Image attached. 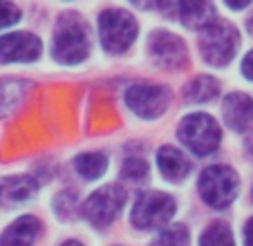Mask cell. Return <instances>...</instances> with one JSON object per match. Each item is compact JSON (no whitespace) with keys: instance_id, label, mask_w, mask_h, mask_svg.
<instances>
[{"instance_id":"6da1fadb","label":"cell","mask_w":253,"mask_h":246,"mask_svg":"<svg viewBox=\"0 0 253 246\" xmlns=\"http://www.w3.org/2000/svg\"><path fill=\"white\" fill-rule=\"evenodd\" d=\"M90 52V32L79 16H63L56 25L52 54L63 65H77Z\"/></svg>"},{"instance_id":"7a4b0ae2","label":"cell","mask_w":253,"mask_h":246,"mask_svg":"<svg viewBox=\"0 0 253 246\" xmlns=\"http://www.w3.org/2000/svg\"><path fill=\"white\" fill-rule=\"evenodd\" d=\"M177 134H179V141L193 150L195 155L200 157H206L211 152L217 150L220 146V139H222V132H220V125L215 123L213 117L204 112H193L188 117H184L179 121V128H177Z\"/></svg>"},{"instance_id":"3957f363","label":"cell","mask_w":253,"mask_h":246,"mask_svg":"<svg viewBox=\"0 0 253 246\" xmlns=\"http://www.w3.org/2000/svg\"><path fill=\"white\" fill-rule=\"evenodd\" d=\"M99 34L105 52L121 54L137 38V20L124 9H108L99 18Z\"/></svg>"},{"instance_id":"277c9868","label":"cell","mask_w":253,"mask_h":246,"mask_svg":"<svg viewBox=\"0 0 253 246\" xmlns=\"http://www.w3.org/2000/svg\"><path fill=\"white\" fill-rule=\"evenodd\" d=\"M238 43H240L238 29L231 23H226V20L217 18L211 27H206L202 32L200 47H202L206 63H211L215 67H222L235 56Z\"/></svg>"},{"instance_id":"5b68a950","label":"cell","mask_w":253,"mask_h":246,"mask_svg":"<svg viewBox=\"0 0 253 246\" xmlns=\"http://www.w3.org/2000/svg\"><path fill=\"white\" fill-rule=\"evenodd\" d=\"M200 195L213 208L231 206L238 195V175L229 166H209L200 177Z\"/></svg>"},{"instance_id":"8992f818","label":"cell","mask_w":253,"mask_h":246,"mask_svg":"<svg viewBox=\"0 0 253 246\" xmlns=\"http://www.w3.org/2000/svg\"><path fill=\"white\" fill-rule=\"evenodd\" d=\"M175 215V202L170 195L166 193H143L139 195L137 204L132 208V224L141 231L148 228H159L164 224H168Z\"/></svg>"},{"instance_id":"52a82bcc","label":"cell","mask_w":253,"mask_h":246,"mask_svg":"<svg viewBox=\"0 0 253 246\" xmlns=\"http://www.w3.org/2000/svg\"><path fill=\"white\" fill-rule=\"evenodd\" d=\"M126 204V190L121 186H103L96 193H92L87 197V202L83 204V215L90 219L94 226H108L117 215L121 213Z\"/></svg>"},{"instance_id":"ba28073f","label":"cell","mask_w":253,"mask_h":246,"mask_svg":"<svg viewBox=\"0 0 253 246\" xmlns=\"http://www.w3.org/2000/svg\"><path fill=\"white\" fill-rule=\"evenodd\" d=\"M170 103V92L153 83H137L126 90V105L141 119H157Z\"/></svg>"},{"instance_id":"9c48e42d","label":"cell","mask_w":253,"mask_h":246,"mask_svg":"<svg viewBox=\"0 0 253 246\" xmlns=\"http://www.w3.org/2000/svg\"><path fill=\"white\" fill-rule=\"evenodd\" d=\"M150 56L157 63L159 67H166V70H177L182 67L188 58L186 45L184 41L175 36L170 32H155L150 38Z\"/></svg>"},{"instance_id":"30bf717a","label":"cell","mask_w":253,"mask_h":246,"mask_svg":"<svg viewBox=\"0 0 253 246\" xmlns=\"http://www.w3.org/2000/svg\"><path fill=\"white\" fill-rule=\"evenodd\" d=\"M41 56V41L34 34L14 32L0 36V63H27Z\"/></svg>"},{"instance_id":"8fae6325","label":"cell","mask_w":253,"mask_h":246,"mask_svg":"<svg viewBox=\"0 0 253 246\" xmlns=\"http://www.w3.org/2000/svg\"><path fill=\"white\" fill-rule=\"evenodd\" d=\"M164 9H172L175 18H179L184 25H188L193 29H202V32L217 20L215 7L211 2H202V0H184V2L166 5Z\"/></svg>"},{"instance_id":"7c38bea8","label":"cell","mask_w":253,"mask_h":246,"mask_svg":"<svg viewBox=\"0 0 253 246\" xmlns=\"http://www.w3.org/2000/svg\"><path fill=\"white\" fill-rule=\"evenodd\" d=\"M224 121L231 130L244 132L253 125V99L242 92H233L224 99Z\"/></svg>"},{"instance_id":"4fadbf2b","label":"cell","mask_w":253,"mask_h":246,"mask_svg":"<svg viewBox=\"0 0 253 246\" xmlns=\"http://www.w3.org/2000/svg\"><path fill=\"white\" fill-rule=\"evenodd\" d=\"M41 233V222L32 215L18 217L0 237V246H32Z\"/></svg>"},{"instance_id":"5bb4252c","label":"cell","mask_w":253,"mask_h":246,"mask_svg":"<svg viewBox=\"0 0 253 246\" xmlns=\"http://www.w3.org/2000/svg\"><path fill=\"white\" fill-rule=\"evenodd\" d=\"M157 166L159 172L168 181H182L191 172V161L186 159V155L182 150H177L172 146H164L157 152Z\"/></svg>"},{"instance_id":"9a60e30c","label":"cell","mask_w":253,"mask_h":246,"mask_svg":"<svg viewBox=\"0 0 253 246\" xmlns=\"http://www.w3.org/2000/svg\"><path fill=\"white\" fill-rule=\"evenodd\" d=\"M36 190H39V184L32 177H7V179H0V202L23 204L32 199Z\"/></svg>"},{"instance_id":"2e32d148","label":"cell","mask_w":253,"mask_h":246,"mask_svg":"<svg viewBox=\"0 0 253 246\" xmlns=\"http://www.w3.org/2000/svg\"><path fill=\"white\" fill-rule=\"evenodd\" d=\"M217 92H220V83H217L213 76H195L186 85L184 96H186L191 103H204V101L215 99Z\"/></svg>"},{"instance_id":"e0dca14e","label":"cell","mask_w":253,"mask_h":246,"mask_svg":"<svg viewBox=\"0 0 253 246\" xmlns=\"http://www.w3.org/2000/svg\"><path fill=\"white\" fill-rule=\"evenodd\" d=\"M74 168L85 179H99L108 170V157L101 152H83L74 159Z\"/></svg>"},{"instance_id":"ac0fdd59","label":"cell","mask_w":253,"mask_h":246,"mask_svg":"<svg viewBox=\"0 0 253 246\" xmlns=\"http://www.w3.org/2000/svg\"><path fill=\"white\" fill-rule=\"evenodd\" d=\"M200 246H235L233 233H231L229 224L224 222H213L204 231L200 240Z\"/></svg>"},{"instance_id":"d6986e66","label":"cell","mask_w":253,"mask_h":246,"mask_svg":"<svg viewBox=\"0 0 253 246\" xmlns=\"http://www.w3.org/2000/svg\"><path fill=\"white\" fill-rule=\"evenodd\" d=\"M20 87H25V83H20V81H2L0 83V114L9 112L11 108L18 105L20 94L25 92Z\"/></svg>"},{"instance_id":"ffe728a7","label":"cell","mask_w":253,"mask_h":246,"mask_svg":"<svg viewBox=\"0 0 253 246\" xmlns=\"http://www.w3.org/2000/svg\"><path fill=\"white\" fill-rule=\"evenodd\" d=\"M153 246H188V231L182 224H175V226L166 228V231H159V235L155 237Z\"/></svg>"},{"instance_id":"44dd1931","label":"cell","mask_w":253,"mask_h":246,"mask_svg":"<svg viewBox=\"0 0 253 246\" xmlns=\"http://www.w3.org/2000/svg\"><path fill=\"white\" fill-rule=\"evenodd\" d=\"M146 177H148V164L143 159L132 157V159L124 161V166H121V179L130 181V184H141V181H146Z\"/></svg>"},{"instance_id":"7402d4cb","label":"cell","mask_w":253,"mask_h":246,"mask_svg":"<svg viewBox=\"0 0 253 246\" xmlns=\"http://www.w3.org/2000/svg\"><path fill=\"white\" fill-rule=\"evenodd\" d=\"M20 20V9L11 2H0V29L9 27V25Z\"/></svg>"},{"instance_id":"603a6c76","label":"cell","mask_w":253,"mask_h":246,"mask_svg":"<svg viewBox=\"0 0 253 246\" xmlns=\"http://www.w3.org/2000/svg\"><path fill=\"white\" fill-rule=\"evenodd\" d=\"M242 72H244V76H247L249 81H253V49L244 56V61H242Z\"/></svg>"},{"instance_id":"cb8c5ba5","label":"cell","mask_w":253,"mask_h":246,"mask_svg":"<svg viewBox=\"0 0 253 246\" xmlns=\"http://www.w3.org/2000/svg\"><path fill=\"white\" fill-rule=\"evenodd\" d=\"M244 246H253V217L244 226Z\"/></svg>"},{"instance_id":"d4e9b609","label":"cell","mask_w":253,"mask_h":246,"mask_svg":"<svg viewBox=\"0 0 253 246\" xmlns=\"http://www.w3.org/2000/svg\"><path fill=\"white\" fill-rule=\"evenodd\" d=\"M61 246H83L81 242H77V240H67V242H63Z\"/></svg>"},{"instance_id":"484cf974","label":"cell","mask_w":253,"mask_h":246,"mask_svg":"<svg viewBox=\"0 0 253 246\" xmlns=\"http://www.w3.org/2000/svg\"><path fill=\"white\" fill-rule=\"evenodd\" d=\"M247 27H249V32H251V34H253V16H251V18H249V23H247Z\"/></svg>"}]
</instances>
